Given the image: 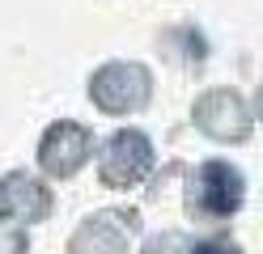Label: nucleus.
Returning <instances> with one entry per match:
<instances>
[{
  "instance_id": "nucleus-3",
  "label": "nucleus",
  "mask_w": 263,
  "mask_h": 254,
  "mask_svg": "<svg viewBox=\"0 0 263 254\" xmlns=\"http://www.w3.org/2000/svg\"><path fill=\"white\" fill-rule=\"evenodd\" d=\"M39 157H43V165L51 169V174H72V169L89 157V135L77 123H60V127H51V135H47Z\"/></svg>"
},
{
  "instance_id": "nucleus-2",
  "label": "nucleus",
  "mask_w": 263,
  "mask_h": 254,
  "mask_svg": "<svg viewBox=\"0 0 263 254\" xmlns=\"http://www.w3.org/2000/svg\"><path fill=\"white\" fill-rule=\"evenodd\" d=\"M102 165H106V182H115V186H127V182L144 178V169H149V144H144V135H136V131L115 135Z\"/></svg>"
},
{
  "instance_id": "nucleus-4",
  "label": "nucleus",
  "mask_w": 263,
  "mask_h": 254,
  "mask_svg": "<svg viewBox=\"0 0 263 254\" xmlns=\"http://www.w3.org/2000/svg\"><path fill=\"white\" fill-rule=\"evenodd\" d=\"M195 195L208 212H234L242 203V178L229 165H204L200 182H195Z\"/></svg>"
},
{
  "instance_id": "nucleus-1",
  "label": "nucleus",
  "mask_w": 263,
  "mask_h": 254,
  "mask_svg": "<svg viewBox=\"0 0 263 254\" xmlns=\"http://www.w3.org/2000/svg\"><path fill=\"white\" fill-rule=\"evenodd\" d=\"M93 97L102 102V110H127V106H144L149 97V76L136 64H110L106 72L93 76Z\"/></svg>"
},
{
  "instance_id": "nucleus-5",
  "label": "nucleus",
  "mask_w": 263,
  "mask_h": 254,
  "mask_svg": "<svg viewBox=\"0 0 263 254\" xmlns=\"http://www.w3.org/2000/svg\"><path fill=\"white\" fill-rule=\"evenodd\" d=\"M191 254H234V250H229L225 242H200V246H195Z\"/></svg>"
}]
</instances>
